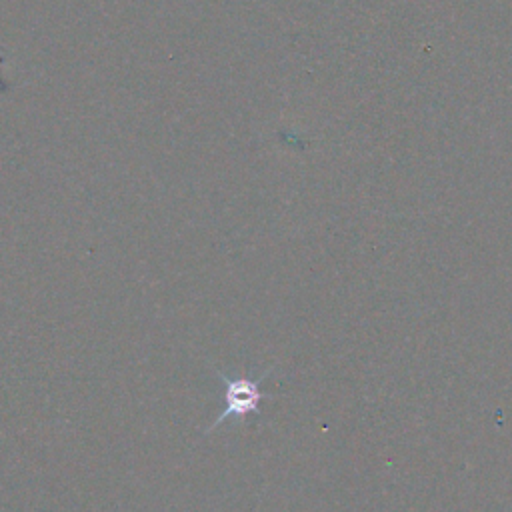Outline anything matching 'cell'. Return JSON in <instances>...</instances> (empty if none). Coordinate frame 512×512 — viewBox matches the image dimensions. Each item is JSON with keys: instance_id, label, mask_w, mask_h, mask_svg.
<instances>
[{"instance_id": "6da1fadb", "label": "cell", "mask_w": 512, "mask_h": 512, "mask_svg": "<svg viewBox=\"0 0 512 512\" xmlns=\"http://www.w3.org/2000/svg\"><path fill=\"white\" fill-rule=\"evenodd\" d=\"M274 366L266 368L264 374L260 378H248V376H226L222 370L214 368V372L218 374V378L224 382L226 386V408L224 412L210 424V428L206 432L216 430L224 420H242L248 414H260V404L262 400H266L268 396L260 390V384L264 382V378L272 372Z\"/></svg>"}]
</instances>
